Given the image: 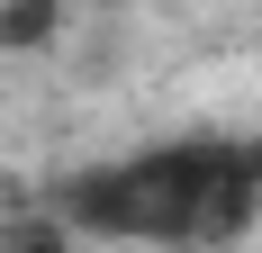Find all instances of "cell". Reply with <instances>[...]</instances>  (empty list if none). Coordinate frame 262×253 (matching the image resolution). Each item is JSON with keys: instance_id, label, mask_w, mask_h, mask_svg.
Wrapping results in <instances>:
<instances>
[{"instance_id": "7a4b0ae2", "label": "cell", "mask_w": 262, "mask_h": 253, "mask_svg": "<svg viewBox=\"0 0 262 253\" xmlns=\"http://www.w3.org/2000/svg\"><path fill=\"white\" fill-rule=\"evenodd\" d=\"M0 253H81V235L63 226L46 199H36V208H9V226H0Z\"/></svg>"}, {"instance_id": "6da1fadb", "label": "cell", "mask_w": 262, "mask_h": 253, "mask_svg": "<svg viewBox=\"0 0 262 253\" xmlns=\"http://www.w3.org/2000/svg\"><path fill=\"white\" fill-rule=\"evenodd\" d=\"M46 208L81 244L217 253L262 217V136H172L118 163H81L46 190Z\"/></svg>"}, {"instance_id": "3957f363", "label": "cell", "mask_w": 262, "mask_h": 253, "mask_svg": "<svg viewBox=\"0 0 262 253\" xmlns=\"http://www.w3.org/2000/svg\"><path fill=\"white\" fill-rule=\"evenodd\" d=\"M63 27V0H0V54H36Z\"/></svg>"}]
</instances>
